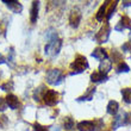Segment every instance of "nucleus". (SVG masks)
<instances>
[{
	"label": "nucleus",
	"instance_id": "nucleus-18",
	"mask_svg": "<svg viewBox=\"0 0 131 131\" xmlns=\"http://www.w3.org/2000/svg\"><path fill=\"white\" fill-rule=\"evenodd\" d=\"M122 95H123V100L126 104H131V88H124L122 90Z\"/></svg>",
	"mask_w": 131,
	"mask_h": 131
},
{
	"label": "nucleus",
	"instance_id": "nucleus-5",
	"mask_svg": "<svg viewBox=\"0 0 131 131\" xmlns=\"http://www.w3.org/2000/svg\"><path fill=\"white\" fill-rule=\"evenodd\" d=\"M110 25L108 24H105L103 28L100 29V31L95 36V39H97L98 43H106V41L108 39V36H110Z\"/></svg>",
	"mask_w": 131,
	"mask_h": 131
},
{
	"label": "nucleus",
	"instance_id": "nucleus-3",
	"mask_svg": "<svg viewBox=\"0 0 131 131\" xmlns=\"http://www.w3.org/2000/svg\"><path fill=\"white\" fill-rule=\"evenodd\" d=\"M63 79H64V74L60 69H50L47 73V82L50 85L57 86L60 83H62Z\"/></svg>",
	"mask_w": 131,
	"mask_h": 131
},
{
	"label": "nucleus",
	"instance_id": "nucleus-14",
	"mask_svg": "<svg viewBox=\"0 0 131 131\" xmlns=\"http://www.w3.org/2000/svg\"><path fill=\"white\" fill-rule=\"evenodd\" d=\"M111 68H112V62L110 60H104V61H101V63L99 66V72L107 74L111 70Z\"/></svg>",
	"mask_w": 131,
	"mask_h": 131
},
{
	"label": "nucleus",
	"instance_id": "nucleus-17",
	"mask_svg": "<svg viewBox=\"0 0 131 131\" xmlns=\"http://www.w3.org/2000/svg\"><path fill=\"white\" fill-rule=\"evenodd\" d=\"M107 7H108V3H104V5H101V7L99 8V11H98L97 13V20L101 21L104 19V17L106 16V12H107Z\"/></svg>",
	"mask_w": 131,
	"mask_h": 131
},
{
	"label": "nucleus",
	"instance_id": "nucleus-22",
	"mask_svg": "<svg viewBox=\"0 0 131 131\" xmlns=\"http://www.w3.org/2000/svg\"><path fill=\"white\" fill-rule=\"evenodd\" d=\"M44 88V86H41L38 90H36L35 91V93H34V99L36 100V101H39V100L42 99V97H41V93L42 92H45L47 90H43Z\"/></svg>",
	"mask_w": 131,
	"mask_h": 131
},
{
	"label": "nucleus",
	"instance_id": "nucleus-19",
	"mask_svg": "<svg viewBox=\"0 0 131 131\" xmlns=\"http://www.w3.org/2000/svg\"><path fill=\"white\" fill-rule=\"evenodd\" d=\"M94 92H95V88H90V90L87 91V93H86V94H83L82 97L78 98V100H79V101H85V100H92Z\"/></svg>",
	"mask_w": 131,
	"mask_h": 131
},
{
	"label": "nucleus",
	"instance_id": "nucleus-31",
	"mask_svg": "<svg viewBox=\"0 0 131 131\" xmlns=\"http://www.w3.org/2000/svg\"><path fill=\"white\" fill-rule=\"evenodd\" d=\"M124 6H131V1H123Z\"/></svg>",
	"mask_w": 131,
	"mask_h": 131
},
{
	"label": "nucleus",
	"instance_id": "nucleus-8",
	"mask_svg": "<svg viewBox=\"0 0 131 131\" xmlns=\"http://www.w3.org/2000/svg\"><path fill=\"white\" fill-rule=\"evenodd\" d=\"M106 80H107V74H104V73L99 72V70L92 73V75H91V81L92 82L100 83V82H105Z\"/></svg>",
	"mask_w": 131,
	"mask_h": 131
},
{
	"label": "nucleus",
	"instance_id": "nucleus-4",
	"mask_svg": "<svg viewBox=\"0 0 131 131\" xmlns=\"http://www.w3.org/2000/svg\"><path fill=\"white\" fill-rule=\"evenodd\" d=\"M59 93L54 90H47L43 94V98L42 99L44 100L45 105L48 106H55L56 104L59 103Z\"/></svg>",
	"mask_w": 131,
	"mask_h": 131
},
{
	"label": "nucleus",
	"instance_id": "nucleus-20",
	"mask_svg": "<svg viewBox=\"0 0 131 131\" xmlns=\"http://www.w3.org/2000/svg\"><path fill=\"white\" fill-rule=\"evenodd\" d=\"M74 126H75V123H74V121H73V118L72 117L66 118L64 119V129L66 130H73Z\"/></svg>",
	"mask_w": 131,
	"mask_h": 131
},
{
	"label": "nucleus",
	"instance_id": "nucleus-21",
	"mask_svg": "<svg viewBox=\"0 0 131 131\" xmlns=\"http://www.w3.org/2000/svg\"><path fill=\"white\" fill-rule=\"evenodd\" d=\"M129 70H130V67H129L125 62L118 63V66H117V72L118 73H128Z\"/></svg>",
	"mask_w": 131,
	"mask_h": 131
},
{
	"label": "nucleus",
	"instance_id": "nucleus-23",
	"mask_svg": "<svg viewBox=\"0 0 131 131\" xmlns=\"http://www.w3.org/2000/svg\"><path fill=\"white\" fill-rule=\"evenodd\" d=\"M1 90L3 91H6V92H8V91H12L13 90V81H7V82H5L4 85H1Z\"/></svg>",
	"mask_w": 131,
	"mask_h": 131
},
{
	"label": "nucleus",
	"instance_id": "nucleus-32",
	"mask_svg": "<svg viewBox=\"0 0 131 131\" xmlns=\"http://www.w3.org/2000/svg\"><path fill=\"white\" fill-rule=\"evenodd\" d=\"M129 43L131 44V32H130V42H129Z\"/></svg>",
	"mask_w": 131,
	"mask_h": 131
},
{
	"label": "nucleus",
	"instance_id": "nucleus-13",
	"mask_svg": "<svg viewBox=\"0 0 131 131\" xmlns=\"http://www.w3.org/2000/svg\"><path fill=\"white\" fill-rule=\"evenodd\" d=\"M38 7H39V3L38 1H34L31 7V14H30V20L31 23H36L38 17Z\"/></svg>",
	"mask_w": 131,
	"mask_h": 131
},
{
	"label": "nucleus",
	"instance_id": "nucleus-29",
	"mask_svg": "<svg viewBox=\"0 0 131 131\" xmlns=\"http://www.w3.org/2000/svg\"><path fill=\"white\" fill-rule=\"evenodd\" d=\"M48 131H60V128L59 126H51V128H49Z\"/></svg>",
	"mask_w": 131,
	"mask_h": 131
},
{
	"label": "nucleus",
	"instance_id": "nucleus-16",
	"mask_svg": "<svg viewBox=\"0 0 131 131\" xmlns=\"http://www.w3.org/2000/svg\"><path fill=\"white\" fill-rule=\"evenodd\" d=\"M124 121H125V113L118 114L117 117L114 118V122L112 123V129H118L122 125H125Z\"/></svg>",
	"mask_w": 131,
	"mask_h": 131
},
{
	"label": "nucleus",
	"instance_id": "nucleus-11",
	"mask_svg": "<svg viewBox=\"0 0 131 131\" xmlns=\"http://www.w3.org/2000/svg\"><path fill=\"white\" fill-rule=\"evenodd\" d=\"M3 3L6 4V6L11 11H13L14 13H20L21 10H23V6L19 1H3Z\"/></svg>",
	"mask_w": 131,
	"mask_h": 131
},
{
	"label": "nucleus",
	"instance_id": "nucleus-25",
	"mask_svg": "<svg viewBox=\"0 0 131 131\" xmlns=\"http://www.w3.org/2000/svg\"><path fill=\"white\" fill-rule=\"evenodd\" d=\"M6 100L4 99V98H0V112H4V111L6 110Z\"/></svg>",
	"mask_w": 131,
	"mask_h": 131
},
{
	"label": "nucleus",
	"instance_id": "nucleus-15",
	"mask_svg": "<svg viewBox=\"0 0 131 131\" xmlns=\"http://www.w3.org/2000/svg\"><path fill=\"white\" fill-rule=\"evenodd\" d=\"M118 108H119V105H118L117 101L111 100L108 103V105H107V113L111 114V116H114V114H117Z\"/></svg>",
	"mask_w": 131,
	"mask_h": 131
},
{
	"label": "nucleus",
	"instance_id": "nucleus-6",
	"mask_svg": "<svg viewBox=\"0 0 131 131\" xmlns=\"http://www.w3.org/2000/svg\"><path fill=\"white\" fill-rule=\"evenodd\" d=\"M78 130L79 131H94L95 130V123L90 121L80 122L78 124Z\"/></svg>",
	"mask_w": 131,
	"mask_h": 131
},
{
	"label": "nucleus",
	"instance_id": "nucleus-10",
	"mask_svg": "<svg viewBox=\"0 0 131 131\" xmlns=\"http://www.w3.org/2000/svg\"><path fill=\"white\" fill-rule=\"evenodd\" d=\"M5 100H6V105L10 108H12V110H16L18 107V105H19V100H18V98L16 97V95H13V94H8L6 98H5Z\"/></svg>",
	"mask_w": 131,
	"mask_h": 131
},
{
	"label": "nucleus",
	"instance_id": "nucleus-26",
	"mask_svg": "<svg viewBox=\"0 0 131 131\" xmlns=\"http://www.w3.org/2000/svg\"><path fill=\"white\" fill-rule=\"evenodd\" d=\"M125 125H130L131 124V112L125 113V121H124Z\"/></svg>",
	"mask_w": 131,
	"mask_h": 131
},
{
	"label": "nucleus",
	"instance_id": "nucleus-7",
	"mask_svg": "<svg viewBox=\"0 0 131 131\" xmlns=\"http://www.w3.org/2000/svg\"><path fill=\"white\" fill-rule=\"evenodd\" d=\"M125 29H131V20L126 17V16L122 18L121 21L116 25L114 30H116V31H123V30H125Z\"/></svg>",
	"mask_w": 131,
	"mask_h": 131
},
{
	"label": "nucleus",
	"instance_id": "nucleus-30",
	"mask_svg": "<svg viewBox=\"0 0 131 131\" xmlns=\"http://www.w3.org/2000/svg\"><path fill=\"white\" fill-rule=\"evenodd\" d=\"M5 61H6V60H5V57L0 54V64H1V63H5Z\"/></svg>",
	"mask_w": 131,
	"mask_h": 131
},
{
	"label": "nucleus",
	"instance_id": "nucleus-2",
	"mask_svg": "<svg viewBox=\"0 0 131 131\" xmlns=\"http://www.w3.org/2000/svg\"><path fill=\"white\" fill-rule=\"evenodd\" d=\"M87 68H88L87 59L82 55H78L75 57V60L72 62V64H70V69L73 70L70 74H79V73H82Z\"/></svg>",
	"mask_w": 131,
	"mask_h": 131
},
{
	"label": "nucleus",
	"instance_id": "nucleus-27",
	"mask_svg": "<svg viewBox=\"0 0 131 131\" xmlns=\"http://www.w3.org/2000/svg\"><path fill=\"white\" fill-rule=\"evenodd\" d=\"M122 49H123V51H130V49H131V44L129 43V42H126L123 47H122Z\"/></svg>",
	"mask_w": 131,
	"mask_h": 131
},
{
	"label": "nucleus",
	"instance_id": "nucleus-24",
	"mask_svg": "<svg viewBox=\"0 0 131 131\" xmlns=\"http://www.w3.org/2000/svg\"><path fill=\"white\" fill-rule=\"evenodd\" d=\"M49 128H45L43 125L38 124V123H35L34 124V131H48Z\"/></svg>",
	"mask_w": 131,
	"mask_h": 131
},
{
	"label": "nucleus",
	"instance_id": "nucleus-1",
	"mask_svg": "<svg viewBox=\"0 0 131 131\" xmlns=\"http://www.w3.org/2000/svg\"><path fill=\"white\" fill-rule=\"evenodd\" d=\"M61 45H62V42L61 39L57 38V35H55L54 37H51L49 39V42L45 44V54L49 56H55L60 52V49H61Z\"/></svg>",
	"mask_w": 131,
	"mask_h": 131
},
{
	"label": "nucleus",
	"instance_id": "nucleus-28",
	"mask_svg": "<svg viewBox=\"0 0 131 131\" xmlns=\"http://www.w3.org/2000/svg\"><path fill=\"white\" fill-rule=\"evenodd\" d=\"M5 118H6V117H0V128H1L5 123H6V119H5Z\"/></svg>",
	"mask_w": 131,
	"mask_h": 131
},
{
	"label": "nucleus",
	"instance_id": "nucleus-12",
	"mask_svg": "<svg viewBox=\"0 0 131 131\" xmlns=\"http://www.w3.org/2000/svg\"><path fill=\"white\" fill-rule=\"evenodd\" d=\"M92 56H93L94 59L99 60V61H104V60H107L108 55H107V52L105 49L103 48H97L94 49V51L92 52Z\"/></svg>",
	"mask_w": 131,
	"mask_h": 131
},
{
	"label": "nucleus",
	"instance_id": "nucleus-9",
	"mask_svg": "<svg viewBox=\"0 0 131 131\" xmlns=\"http://www.w3.org/2000/svg\"><path fill=\"white\" fill-rule=\"evenodd\" d=\"M81 20V13H80L78 10L73 11L70 13V17H69V23L73 28H78L79 26V23Z\"/></svg>",
	"mask_w": 131,
	"mask_h": 131
}]
</instances>
